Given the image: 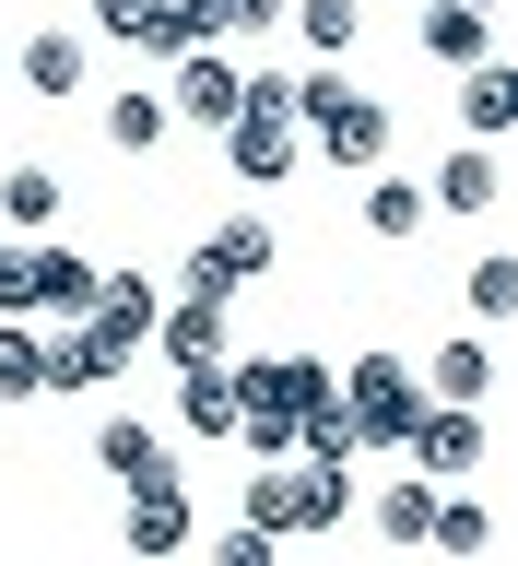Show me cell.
<instances>
[{
	"label": "cell",
	"instance_id": "cell-24",
	"mask_svg": "<svg viewBox=\"0 0 518 566\" xmlns=\"http://www.w3.org/2000/svg\"><path fill=\"white\" fill-rule=\"evenodd\" d=\"M424 543H436V555H484V543H495V507H484V495H436Z\"/></svg>",
	"mask_w": 518,
	"mask_h": 566
},
{
	"label": "cell",
	"instance_id": "cell-30",
	"mask_svg": "<svg viewBox=\"0 0 518 566\" xmlns=\"http://www.w3.org/2000/svg\"><path fill=\"white\" fill-rule=\"evenodd\" d=\"M484 12H507V0H484Z\"/></svg>",
	"mask_w": 518,
	"mask_h": 566
},
{
	"label": "cell",
	"instance_id": "cell-4",
	"mask_svg": "<svg viewBox=\"0 0 518 566\" xmlns=\"http://www.w3.org/2000/svg\"><path fill=\"white\" fill-rule=\"evenodd\" d=\"M247 520L272 531V543H295V531H342L353 520V460H295V472H247Z\"/></svg>",
	"mask_w": 518,
	"mask_h": 566
},
{
	"label": "cell",
	"instance_id": "cell-21",
	"mask_svg": "<svg viewBox=\"0 0 518 566\" xmlns=\"http://www.w3.org/2000/svg\"><path fill=\"white\" fill-rule=\"evenodd\" d=\"M366 237L378 248H401V237H424V177H401L378 154V166H366Z\"/></svg>",
	"mask_w": 518,
	"mask_h": 566
},
{
	"label": "cell",
	"instance_id": "cell-18",
	"mask_svg": "<svg viewBox=\"0 0 518 566\" xmlns=\"http://www.w3.org/2000/svg\"><path fill=\"white\" fill-rule=\"evenodd\" d=\"M459 130H472V142H507V130H518V71L495 60V48L459 71Z\"/></svg>",
	"mask_w": 518,
	"mask_h": 566
},
{
	"label": "cell",
	"instance_id": "cell-16",
	"mask_svg": "<svg viewBox=\"0 0 518 566\" xmlns=\"http://www.w3.org/2000/svg\"><path fill=\"white\" fill-rule=\"evenodd\" d=\"M413 378H424V401H495V343H484V331H448Z\"/></svg>",
	"mask_w": 518,
	"mask_h": 566
},
{
	"label": "cell",
	"instance_id": "cell-7",
	"mask_svg": "<svg viewBox=\"0 0 518 566\" xmlns=\"http://www.w3.org/2000/svg\"><path fill=\"white\" fill-rule=\"evenodd\" d=\"M272 260H283V237L272 224H260V212H224V224H212L201 248H189V295H247V283H272Z\"/></svg>",
	"mask_w": 518,
	"mask_h": 566
},
{
	"label": "cell",
	"instance_id": "cell-6",
	"mask_svg": "<svg viewBox=\"0 0 518 566\" xmlns=\"http://www.w3.org/2000/svg\"><path fill=\"white\" fill-rule=\"evenodd\" d=\"M330 389H342V413H353V437H366V449H401V424L424 413V378L401 366V354H353Z\"/></svg>",
	"mask_w": 518,
	"mask_h": 566
},
{
	"label": "cell",
	"instance_id": "cell-19",
	"mask_svg": "<svg viewBox=\"0 0 518 566\" xmlns=\"http://www.w3.org/2000/svg\"><path fill=\"white\" fill-rule=\"evenodd\" d=\"M60 212H71V177L60 166H12V177H0V224H12V237H60Z\"/></svg>",
	"mask_w": 518,
	"mask_h": 566
},
{
	"label": "cell",
	"instance_id": "cell-1",
	"mask_svg": "<svg viewBox=\"0 0 518 566\" xmlns=\"http://www.w3.org/2000/svg\"><path fill=\"white\" fill-rule=\"evenodd\" d=\"M224 366H236V449L283 460L295 449V413L330 389V366H318V354H224Z\"/></svg>",
	"mask_w": 518,
	"mask_h": 566
},
{
	"label": "cell",
	"instance_id": "cell-5",
	"mask_svg": "<svg viewBox=\"0 0 518 566\" xmlns=\"http://www.w3.org/2000/svg\"><path fill=\"white\" fill-rule=\"evenodd\" d=\"M95 260L60 237H12V272H0V318H83L95 307Z\"/></svg>",
	"mask_w": 518,
	"mask_h": 566
},
{
	"label": "cell",
	"instance_id": "cell-22",
	"mask_svg": "<svg viewBox=\"0 0 518 566\" xmlns=\"http://www.w3.org/2000/svg\"><path fill=\"white\" fill-rule=\"evenodd\" d=\"M366 520H378V543H424V520H436V472H401V484L353 495Z\"/></svg>",
	"mask_w": 518,
	"mask_h": 566
},
{
	"label": "cell",
	"instance_id": "cell-26",
	"mask_svg": "<svg viewBox=\"0 0 518 566\" xmlns=\"http://www.w3.org/2000/svg\"><path fill=\"white\" fill-rule=\"evenodd\" d=\"M166 130H177L166 95H141V83H130V95H106V142H118V154H154Z\"/></svg>",
	"mask_w": 518,
	"mask_h": 566
},
{
	"label": "cell",
	"instance_id": "cell-28",
	"mask_svg": "<svg viewBox=\"0 0 518 566\" xmlns=\"http://www.w3.org/2000/svg\"><path fill=\"white\" fill-rule=\"evenodd\" d=\"M141 12H154V0H95V35H106V48H130V24H141Z\"/></svg>",
	"mask_w": 518,
	"mask_h": 566
},
{
	"label": "cell",
	"instance_id": "cell-3",
	"mask_svg": "<svg viewBox=\"0 0 518 566\" xmlns=\"http://www.w3.org/2000/svg\"><path fill=\"white\" fill-rule=\"evenodd\" d=\"M295 130H307V154L318 166H378L389 154V106L366 95V83H342V71H318V83H295Z\"/></svg>",
	"mask_w": 518,
	"mask_h": 566
},
{
	"label": "cell",
	"instance_id": "cell-20",
	"mask_svg": "<svg viewBox=\"0 0 518 566\" xmlns=\"http://www.w3.org/2000/svg\"><path fill=\"white\" fill-rule=\"evenodd\" d=\"M118 543H130V555H177V543H189V495H177V484H130Z\"/></svg>",
	"mask_w": 518,
	"mask_h": 566
},
{
	"label": "cell",
	"instance_id": "cell-27",
	"mask_svg": "<svg viewBox=\"0 0 518 566\" xmlns=\"http://www.w3.org/2000/svg\"><path fill=\"white\" fill-rule=\"evenodd\" d=\"M283 555V543H272V531H260V520H236V531H212V566H272Z\"/></svg>",
	"mask_w": 518,
	"mask_h": 566
},
{
	"label": "cell",
	"instance_id": "cell-2",
	"mask_svg": "<svg viewBox=\"0 0 518 566\" xmlns=\"http://www.w3.org/2000/svg\"><path fill=\"white\" fill-rule=\"evenodd\" d=\"M224 166L247 177V189H283V177L307 166V130H295V83L283 71H247V95H236V118H224Z\"/></svg>",
	"mask_w": 518,
	"mask_h": 566
},
{
	"label": "cell",
	"instance_id": "cell-8",
	"mask_svg": "<svg viewBox=\"0 0 518 566\" xmlns=\"http://www.w3.org/2000/svg\"><path fill=\"white\" fill-rule=\"evenodd\" d=\"M224 318H236V295H189V283H177L166 307H154V331H141V354H166V366H224V354H236Z\"/></svg>",
	"mask_w": 518,
	"mask_h": 566
},
{
	"label": "cell",
	"instance_id": "cell-23",
	"mask_svg": "<svg viewBox=\"0 0 518 566\" xmlns=\"http://www.w3.org/2000/svg\"><path fill=\"white\" fill-rule=\"evenodd\" d=\"M459 295H472V331H507V318H518V260H507V248H484V260L459 272Z\"/></svg>",
	"mask_w": 518,
	"mask_h": 566
},
{
	"label": "cell",
	"instance_id": "cell-17",
	"mask_svg": "<svg viewBox=\"0 0 518 566\" xmlns=\"http://www.w3.org/2000/svg\"><path fill=\"white\" fill-rule=\"evenodd\" d=\"M177 437H201V449L236 437V366H177Z\"/></svg>",
	"mask_w": 518,
	"mask_h": 566
},
{
	"label": "cell",
	"instance_id": "cell-13",
	"mask_svg": "<svg viewBox=\"0 0 518 566\" xmlns=\"http://www.w3.org/2000/svg\"><path fill=\"white\" fill-rule=\"evenodd\" d=\"M95 472H106L118 495H130V484H177V449H166L141 413H106V424H95Z\"/></svg>",
	"mask_w": 518,
	"mask_h": 566
},
{
	"label": "cell",
	"instance_id": "cell-25",
	"mask_svg": "<svg viewBox=\"0 0 518 566\" xmlns=\"http://www.w3.org/2000/svg\"><path fill=\"white\" fill-rule=\"evenodd\" d=\"M283 12H295V35H307L318 60H342L353 35H366V0H283Z\"/></svg>",
	"mask_w": 518,
	"mask_h": 566
},
{
	"label": "cell",
	"instance_id": "cell-14",
	"mask_svg": "<svg viewBox=\"0 0 518 566\" xmlns=\"http://www.w3.org/2000/svg\"><path fill=\"white\" fill-rule=\"evenodd\" d=\"M413 35H424L436 71H472L495 48V12H484V0H413Z\"/></svg>",
	"mask_w": 518,
	"mask_h": 566
},
{
	"label": "cell",
	"instance_id": "cell-15",
	"mask_svg": "<svg viewBox=\"0 0 518 566\" xmlns=\"http://www.w3.org/2000/svg\"><path fill=\"white\" fill-rule=\"evenodd\" d=\"M495 201H507V154L495 142H459L436 166V189H424V212H495Z\"/></svg>",
	"mask_w": 518,
	"mask_h": 566
},
{
	"label": "cell",
	"instance_id": "cell-12",
	"mask_svg": "<svg viewBox=\"0 0 518 566\" xmlns=\"http://www.w3.org/2000/svg\"><path fill=\"white\" fill-rule=\"evenodd\" d=\"M12 71H24V95H83V83H95V35H71V24H35L24 48H12Z\"/></svg>",
	"mask_w": 518,
	"mask_h": 566
},
{
	"label": "cell",
	"instance_id": "cell-29",
	"mask_svg": "<svg viewBox=\"0 0 518 566\" xmlns=\"http://www.w3.org/2000/svg\"><path fill=\"white\" fill-rule=\"evenodd\" d=\"M0 272H12V224H0Z\"/></svg>",
	"mask_w": 518,
	"mask_h": 566
},
{
	"label": "cell",
	"instance_id": "cell-9",
	"mask_svg": "<svg viewBox=\"0 0 518 566\" xmlns=\"http://www.w3.org/2000/svg\"><path fill=\"white\" fill-rule=\"evenodd\" d=\"M236 95H247L236 48H177V60H166V118H189V130H224Z\"/></svg>",
	"mask_w": 518,
	"mask_h": 566
},
{
	"label": "cell",
	"instance_id": "cell-10",
	"mask_svg": "<svg viewBox=\"0 0 518 566\" xmlns=\"http://www.w3.org/2000/svg\"><path fill=\"white\" fill-rule=\"evenodd\" d=\"M401 449H413V472H436V484H448V472H484V401H424L413 424H401Z\"/></svg>",
	"mask_w": 518,
	"mask_h": 566
},
{
	"label": "cell",
	"instance_id": "cell-11",
	"mask_svg": "<svg viewBox=\"0 0 518 566\" xmlns=\"http://www.w3.org/2000/svg\"><path fill=\"white\" fill-rule=\"evenodd\" d=\"M154 307H166V283H141V272H106V283H95V307H83V343L106 354V378H118V366L141 354Z\"/></svg>",
	"mask_w": 518,
	"mask_h": 566
}]
</instances>
